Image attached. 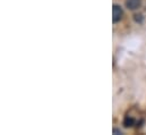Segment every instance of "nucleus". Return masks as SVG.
<instances>
[{"instance_id": "f257e3e1", "label": "nucleus", "mask_w": 146, "mask_h": 135, "mask_svg": "<svg viewBox=\"0 0 146 135\" xmlns=\"http://www.w3.org/2000/svg\"><path fill=\"white\" fill-rule=\"evenodd\" d=\"M121 17H122V9L119 6L114 5L113 8H112V21L114 23H117L118 21L121 19Z\"/></svg>"}, {"instance_id": "f03ea898", "label": "nucleus", "mask_w": 146, "mask_h": 135, "mask_svg": "<svg viewBox=\"0 0 146 135\" xmlns=\"http://www.w3.org/2000/svg\"><path fill=\"white\" fill-rule=\"evenodd\" d=\"M126 6L129 9H137L141 6V0H126Z\"/></svg>"}, {"instance_id": "7ed1b4c3", "label": "nucleus", "mask_w": 146, "mask_h": 135, "mask_svg": "<svg viewBox=\"0 0 146 135\" xmlns=\"http://www.w3.org/2000/svg\"><path fill=\"white\" fill-rule=\"evenodd\" d=\"M133 123H134V120H133V118H130V117H127L126 119H125V126H131L133 125Z\"/></svg>"}]
</instances>
